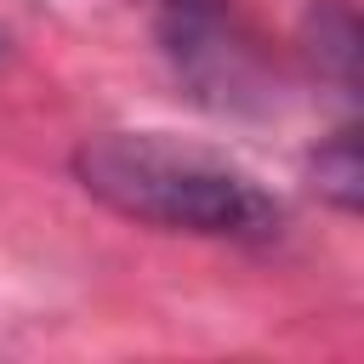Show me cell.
I'll list each match as a JSON object with an SVG mask.
<instances>
[{
    "mask_svg": "<svg viewBox=\"0 0 364 364\" xmlns=\"http://www.w3.org/2000/svg\"><path fill=\"white\" fill-rule=\"evenodd\" d=\"M74 176L108 210L193 233V239H273L279 199L228 154L165 131H97L74 148Z\"/></svg>",
    "mask_w": 364,
    "mask_h": 364,
    "instance_id": "obj_1",
    "label": "cell"
},
{
    "mask_svg": "<svg viewBox=\"0 0 364 364\" xmlns=\"http://www.w3.org/2000/svg\"><path fill=\"white\" fill-rule=\"evenodd\" d=\"M307 57L318 74H330L341 91L358 85V17L347 0H318L307 11Z\"/></svg>",
    "mask_w": 364,
    "mask_h": 364,
    "instance_id": "obj_2",
    "label": "cell"
},
{
    "mask_svg": "<svg viewBox=\"0 0 364 364\" xmlns=\"http://www.w3.org/2000/svg\"><path fill=\"white\" fill-rule=\"evenodd\" d=\"M313 188H318V199H330L336 210H358L364 165H358V136H353V131H336V136L313 154Z\"/></svg>",
    "mask_w": 364,
    "mask_h": 364,
    "instance_id": "obj_3",
    "label": "cell"
},
{
    "mask_svg": "<svg viewBox=\"0 0 364 364\" xmlns=\"http://www.w3.org/2000/svg\"><path fill=\"white\" fill-rule=\"evenodd\" d=\"M0 63H6V28H0Z\"/></svg>",
    "mask_w": 364,
    "mask_h": 364,
    "instance_id": "obj_4",
    "label": "cell"
},
{
    "mask_svg": "<svg viewBox=\"0 0 364 364\" xmlns=\"http://www.w3.org/2000/svg\"><path fill=\"white\" fill-rule=\"evenodd\" d=\"M165 6H199V0H165Z\"/></svg>",
    "mask_w": 364,
    "mask_h": 364,
    "instance_id": "obj_5",
    "label": "cell"
}]
</instances>
